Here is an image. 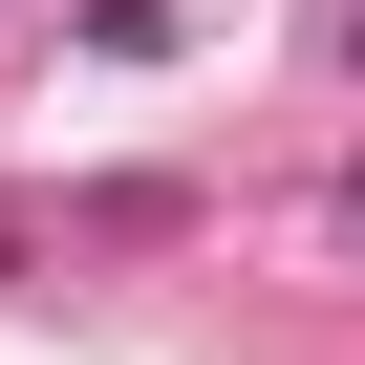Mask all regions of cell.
Wrapping results in <instances>:
<instances>
[{
	"label": "cell",
	"mask_w": 365,
	"mask_h": 365,
	"mask_svg": "<svg viewBox=\"0 0 365 365\" xmlns=\"http://www.w3.org/2000/svg\"><path fill=\"white\" fill-rule=\"evenodd\" d=\"M344 237H365V172H344Z\"/></svg>",
	"instance_id": "cell-1"
}]
</instances>
